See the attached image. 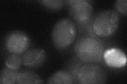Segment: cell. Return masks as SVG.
Segmentation results:
<instances>
[{
	"label": "cell",
	"mask_w": 127,
	"mask_h": 84,
	"mask_svg": "<svg viewBox=\"0 0 127 84\" xmlns=\"http://www.w3.org/2000/svg\"><path fill=\"white\" fill-rule=\"evenodd\" d=\"M74 51L83 63L95 64L104 61V44L94 35H86L79 38L75 44Z\"/></svg>",
	"instance_id": "6da1fadb"
},
{
	"label": "cell",
	"mask_w": 127,
	"mask_h": 84,
	"mask_svg": "<svg viewBox=\"0 0 127 84\" xmlns=\"http://www.w3.org/2000/svg\"><path fill=\"white\" fill-rule=\"evenodd\" d=\"M120 19V15L116 10H108L98 13L91 23L94 35L100 37L110 36L117 30Z\"/></svg>",
	"instance_id": "7a4b0ae2"
},
{
	"label": "cell",
	"mask_w": 127,
	"mask_h": 84,
	"mask_svg": "<svg viewBox=\"0 0 127 84\" xmlns=\"http://www.w3.org/2000/svg\"><path fill=\"white\" fill-rule=\"evenodd\" d=\"M76 28L71 19L65 17L55 24L51 32V39L54 46L58 50L67 49L76 37Z\"/></svg>",
	"instance_id": "3957f363"
},
{
	"label": "cell",
	"mask_w": 127,
	"mask_h": 84,
	"mask_svg": "<svg viewBox=\"0 0 127 84\" xmlns=\"http://www.w3.org/2000/svg\"><path fill=\"white\" fill-rule=\"evenodd\" d=\"M65 2L69 15L74 21L82 27L89 29L93 34L91 27L93 7L91 2L86 0H70Z\"/></svg>",
	"instance_id": "277c9868"
},
{
	"label": "cell",
	"mask_w": 127,
	"mask_h": 84,
	"mask_svg": "<svg viewBox=\"0 0 127 84\" xmlns=\"http://www.w3.org/2000/svg\"><path fill=\"white\" fill-rule=\"evenodd\" d=\"M78 83L82 84H104L106 82V71L95 64H86L79 68L77 73Z\"/></svg>",
	"instance_id": "5b68a950"
},
{
	"label": "cell",
	"mask_w": 127,
	"mask_h": 84,
	"mask_svg": "<svg viewBox=\"0 0 127 84\" xmlns=\"http://www.w3.org/2000/svg\"><path fill=\"white\" fill-rule=\"evenodd\" d=\"M6 50L12 54L21 55L29 49L30 41L28 36L20 31H12L7 34L5 39Z\"/></svg>",
	"instance_id": "8992f818"
},
{
	"label": "cell",
	"mask_w": 127,
	"mask_h": 84,
	"mask_svg": "<svg viewBox=\"0 0 127 84\" xmlns=\"http://www.w3.org/2000/svg\"><path fill=\"white\" fill-rule=\"evenodd\" d=\"M46 58L45 51L41 49L34 48L27 50L22 57L23 65L30 68L41 66Z\"/></svg>",
	"instance_id": "52a82bcc"
},
{
	"label": "cell",
	"mask_w": 127,
	"mask_h": 84,
	"mask_svg": "<svg viewBox=\"0 0 127 84\" xmlns=\"http://www.w3.org/2000/svg\"><path fill=\"white\" fill-rule=\"evenodd\" d=\"M103 59L107 65L113 68L123 67L127 63L125 53L117 48H112L105 50Z\"/></svg>",
	"instance_id": "ba28073f"
},
{
	"label": "cell",
	"mask_w": 127,
	"mask_h": 84,
	"mask_svg": "<svg viewBox=\"0 0 127 84\" xmlns=\"http://www.w3.org/2000/svg\"><path fill=\"white\" fill-rule=\"evenodd\" d=\"M73 74L67 70H59L50 76L47 80V84H70L77 83Z\"/></svg>",
	"instance_id": "9c48e42d"
},
{
	"label": "cell",
	"mask_w": 127,
	"mask_h": 84,
	"mask_svg": "<svg viewBox=\"0 0 127 84\" xmlns=\"http://www.w3.org/2000/svg\"><path fill=\"white\" fill-rule=\"evenodd\" d=\"M17 83L20 84H42L43 82L39 76L33 71L24 70L18 73Z\"/></svg>",
	"instance_id": "30bf717a"
},
{
	"label": "cell",
	"mask_w": 127,
	"mask_h": 84,
	"mask_svg": "<svg viewBox=\"0 0 127 84\" xmlns=\"http://www.w3.org/2000/svg\"><path fill=\"white\" fill-rule=\"evenodd\" d=\"M18 74L17 70H14L5 67L3 68L0 74V83L12 84L17 82Z\"/></svg>",
	"instance_id": "8fae6325"
},
{
	"label": "cell",
	"mask_w": 127,
	"mask_h": 84,
	"mask_svg": "<svg viewBox=\"0 0 127 84\" xmlns=\"http://www.w3.org/2000/svg\"><path fill=\"white\" fill-rule=\"evenodd\" d=\"M21 64H22V57L20 55L11 54L8 56L5 60L6 67L12 69L18 70Z\"/></svg>",
	"instance_id": "7c38bea8"
},
{
	"label": "cell",
	"mask_w": 127,
	"mask_h": 84,
	"mask_svg": "<svg viewBox=\"0 0 127 84\" xmlns=\"http://www.w3.org/2000/svg\"><path fill=\"white\" fill-rule=\"evenodd\" d=\"M39 2L47 9L51 11H58L61 10L64 5V1L58 0V1H52V0H45L40 1Z\"/></svg>",
	"instance_id": "4fadbf2b"
},
{
	"label": "cell",
	"mask_w": 127,
	"mask_h": 84,
	"mask_svg": "<svg viewBox=\"0 0 127 84\" xmlns=\"http://www.w3.org/2000/svg\"><path fill=\"white\" fill-rule=\"evenodd\" d=\"M114 7L118 13L126 15L127 13V1L126 0H118L114 3Z\"/></svg>",
	"instance_id": "5bb4252c"
}]
</instances>
